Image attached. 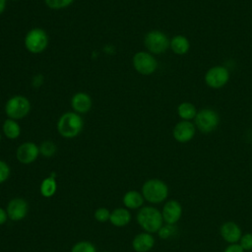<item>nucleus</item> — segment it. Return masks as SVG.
<instances>
[{
	"label": "nucleus",
	"instance_id": "f257e3e1",
	"mask_svg": "<svg viewBox=\"0 0 252 252\" xmlns=\"http://www.w3.org/2000/svg\"><path fill=\"white\" fill-rule=\"evenodd\" d=\"M137 221L140 226L149 233L158 232L162 226L163 219L161 213L154 207H143L137 215Z\"/></svg>",
	"mask_w": 252,
	"mask_h": 252
},
{
	"label": "nucleus",
	"instance_id": "f03ea898",
	"mask_svg": "<svg viewBox=\"0 0 252 252\" xmlns=\"http://www.w3.org/2000/svg\"><path fill=\"white\" fill-rule=\"evenodd\" d=\"M83 119L76 112L63 113L57 122V131L64 138H74L83 129Z\"/></svg>",
	"mask_w": 252,
	"mask_h": 252
},
{
	"label": "nucleus",
	"instance_id": "7ed1b4c3",
	"mask_svg": "<svg viewBox=\"0 0 252 252\" xmlns=\"http://www.w3.org/2000/svg\"><path fill=\"white\" fill-rule=\"evenodd\" d=\"M142 195L144 199L150 203H161L167 198L168 187L159 179H149L143 184Z\"/></svg>",
	"mask_w": 252,
	"mask_h": 252
},
{
	"label": "nucleus",
	"instance_id": "20e7f679",
	"mask_svg": "<svg viewBox=\"0 0 252 252\" xmlns=\"http://www.w3.org/2000/svg\"><path fill=\"white\" fill-rule=\"evenodd\" d=\"M31 102L24 95H14L5 104V112L10 119H22L29 114Z\"/></svg>",
	"mask_w": 252,
	"mask_h": 252
},
{
	"label": "nucleus",
	"instance_id": "39448f33",
	"mask_svg": "<svg viewBox=\"0 0 252 252\" xmlns=\"http://www.w3.org/2000/svg\"><path fill=\"white\" fill-rule=\"evenodd\" d=\"M48 44V35L40 28L32 29L25 36V46L31 53L38 54L45 50Z\"/></svg>",
	"mask_w": 252,
	"mask_h": 252
},
{
	"label": "nucleus",
	"instance_id": "423d86ee",
	"mask_svg": "<svg viewBox=\"0 0 252 252\" xmlns=\"http://www.w3.org/2000/svg\"><path fill=\"white\" fill-rule=\"evenodd\" d=\"M144 42L146 48L155 54L164 52L170 44L167 36L159 31H152L148 32L145 36Z\"/></svg>",
	"mask_w": 252,
	"mask_h": 252
},
{
	"label": "nucleus",
	"instance_id": "0eeeda50",
	"mask_svg": "<svg viewBox=\"0 0 252 252\" xmlns=\"http://www.w3.org/2000/svg\"><path fill=\"white\" fill-rule=\"evenodd\" d=\"M219 114L213 109H202L197 112L195 117V123L197 128L203 133H210L214 131L219 125Z\"/></svg>",
	"mask_w": 252,
	"mask_h": 252
},
{
	"label": "nucleus",
	"instance_id": "6e6552de",
	"mask_svg": "<svg viewBox=\"0 0 252 252\" xmlns=\"http://www.w3.org/2000/svg\"><path fill=\"white\" fill-rule=\"evenodd\" d=\"M133 65L135 70L142 75H151L158 67V62L148 52H137L133 57Z\"/></svg>",
	"mask_w": 252,
	"mask_h": 252
},
{
	"label": "nucleus",
	"instance_id": "1a4fd4ad",
	"mask_svg": "<svg viewBox=\"0 0 252 252\" xmlns=\"http://www.w3.org/2000/svg\"><path fill=\"white\" fill-rule=\"evenodd\" d=\"M228 79H229L228 70L221 66H215L211 68L205 76V81L207 85L214 89H219L224 86L227 83Z\"/></svg>",
	"mask_w": 252,
	"mask_h": 252
},
{
	"label": "nucleus",
	"instance_id": "9d476101",
	"mask_svg": "<svg viewBox=\"0 0 252 252\" xmlns=\"http://www.w3.org/2000/svg\"><path fill=\"white\" fill-rule=\"evenodd\" d=\"M39 155V148L32 142H26L19 146L16 152L17 159L24 163L29 164L33 162Z\"/></svg>",
	"mask_w": 252,
	"mask_h": 252
},
{
	"label": "nucleus",
	"instance_id": "9b49d317",
	"mask_svg": "<svg viewBox=\"0 0 252 252\" xmlns=\"http://www.w3.org/2000/svg\"><path fill=\"white\" fill-rule=\"evenodd\" d=\"M29 211L28 203L22 198H15L8 203L7 215L12 220H21L26 218Z\"/></svg>",
	"mask_w": 252,
	"mask_h": 252
},
{
	"label": "nucleus",
	"instance_id": "f8f14e48",
	"mask_svg": "<svg viewBox=\"0 0 252 252\" xmlns=\"http://www.w3.org/2000/svg\"><path fill=\"white\" fill-rule=\"evenodd\" d=\"M162 219L168 224H175L181 218L182 207L179 202L175 200H170L165 203L162 208Z\"/></svg>",
	"mask_w": 252,
	"mask_h": 252
},
{
	"label": "nucleus",
	"instance_id": "ddd939ff",
	"mask_svg": "<svg viewBox=\"0 0 252 252\" xmlns=\"http://www.w3.org/2000/svg\"><path fill=\"white\" fill-rule=\"evenodd\" d=\"M195 135V127L188 120L178 122L173 129V137L179 143L189 142Z\"/></svg>",
	"mask_w": 252,
	"mask_h": 252
},
{
	"label": "nucleus",
	"instance_id": "4468645a",
	"mask_svg": "<svg viewBox=\"0 0 252 252\" xmlns=\"http://www.w3.org/2000/svg\"><path fill=\"white\" fill-rule=\"evenodd\" d=\"M220 236L228 243H236L242 236L241 229L234 221H226L220 228Z\"/></svg>",
	"mask_w": 252,
	"mask_h": 252
},
{
	"label": "nucleus",
	"instance_id": "2eb2a0df",
	"mask_svg": "<svg viewBox=\"0 0 252 252\" xmlns=\"http://www.w3.org/2000/svg\"><path fill=\"white\" fill-rule=\"evenodd\" d=\"M154 244L155 238L149 232H142L137 234L132 241L133 249L136 252H148L154 247Z\"/></svg>",
	"mask_w": 252,
	"mask_h": 252
},
{
	"label": "nucleus",
	"instance_id": "dca6fc26",
	"mask_svg": "<svg viewBox=\"0 0 252 252\" xmlns=\"http://www.w3.org/2000/svg\"><path fill=\"white\" fill-rule=\"evenodd\" d=\"M72 108L78 113H86L92 107V98L85 93H77L71 99Z\"/></svg>",
	"mask_w": 252,
	"mask_h": 252
},
{
	"label": "nucleus",
	"instance_id": "f3484780",
	"mask_svg": "<svg viewBox=\"0 0 252 252\" xmlns=\"http://www.w3.org/2000/svg\"><path fill=\"white\" fill-rule=\"evenodd\" d=\"M131 220V214L128 210L123 208H118L110 213L109 221L115 226H124L128 224Z\"/></svg>",
	"mask_w": 252,
	"mask_h": 252
},
{
	"label": "nucleus",
	"instance_id": "a211bd4d",
	"mask_svg": "<svg viewBox=\"0 0 252 252\" xmlns=\"http://www.w3.org/2000/svg\"><path fill=\"white\" fill-rule=\"evenodd\" d=\"M144 203V197L137 191H128L123 197V204L128 209H138Z\"/></svg>",
	"mask_w": 252,
	"mask_h": 252
},
{
	"label": "nucleus",
	"instance_id": "6ab92c4d",
	"mask_svg": "<svg viewBox=\"0 0 252 252\" xmlns=\"http://www.w3.org/2000/svg\"><path fill=\"white\" fill-rule=\"evenodd\" d=\"M169 45L174 53L180 54V55L185 54L190 47L188 39L183 35H175L171 39Z\"/></svg>",
	"mask_w": 252,
	"mask_h": 252
},
{
	"label": "nucleus",
	"instance_id": "aec40b11",
	"mask_svg": "<svg viewBox=\"0 0 252 252\" xmlns=\"http://www.w3.org/2000/svg\"><path fill=\"white\" fill-rule=\"evenodd\" d=\"M3 132L8 139H17L21 134V127L14 119H6L3 123Z\"/></svg>",
	"mask_w": 252,
	"mask_h": 252
},
{
	"label": "nucleus",
	"instance_id": "412c9836",
	"mask_svg": "<svg viewBox=\"0 0 252 252\" xmlns=\"http://www.w3.org/2000/svg\"><path fill=\"white\" fill-rule=\"evenodd\" d=\"M54 177H55V174L53 173L49 177H46L45 179L42 180L40 184V193L43 197H46V198L51 197L56 192L57 184Z\"/></svg>",
	"mask_w": 252,
	"mask_h": 252
},
{
	"label": "nucleus",
	"instance_id": "4be33fe9",
	"mask_svg": "<svg viewBox=\"0 0 252 252\" xmlns=\"http://www.w3.org/2000/svg\"><path fill=\"white\" fill-rule=\"evenodd\" d=\"M177 112H178V115L181 118H183L184 120H189V119L195 118L197 115L196 107L192 103H189V102L180 103L178 105Z\"/></svg>",
	"mask_w": 252,
	"mask_h": 252
},
{
	"label": "nucleus",
	"instance_id": "5701e85b",
	"mask_svg": "<svg viewBox=\"0 0 252 252\" xmlns=\"http://www.w3.org/2000/svg\"><path fill=\"white\" fill-rule=\"evenodd\" d=\"M71 252H96V249L89 241H80L72 247Z\"/></svg>",
	"mask_w": 252,
	"mask_h": 252
},
{
	"label": "nucleus",
	"instance_id": "b1692460",
	"mask_svg": "<svg viewBox=\"0 0 252 252\" xmlns=\"http://www.w3.org/2000/svg\"><path fill=\"white\" fill-rule=\"evenodd\" d=\"M176 226L174 224H168L166 223V225H162L159 230L158 231V236L162 239H167L171 236H173L176 233Z\"/></svg>",
	"mask_w": 252,
	"mask_h": 252
},
{
	"label": "nucleus",
	"instance_id": "393cba45",
	"mask_svg": "<svg viewBox=\"0 0 252 252\" xmlns=\"http://www.w3.org/2000/svg\"><path fill=\"white\" fill-rule=\"evenodd\" d=\"M56 152V146L50 141L43 142L39 147V153L44 157H51Z\"/></svg>",
	"mask_w": 252,
	"mask_h": 252
},
{
	"label": "nucleus",
	"instance_id": "a878e982",
	"mask_svg": "<svg viewBox=\"0 0 252 252\" xmlns=\"http://www.w3.org/2000/svg\"><path fill=\"white\" fill-rule=\"evenodd\" d=\"M74 0H44L45 4L51 9H63L72 4Z\"/></svg>",
	"mask_w": 252,
	"mask_h": 252
},
{
	"label": "nucleus",
	"instance_id": "bb28decb",
	"mask_svg": "<svg viewBox=\"0 0 252 252\" xmlns=\"http://www.w3.org/2000/svg\"><path fill=\"white\" fill-rule=\"evenodd\" d=\"M110 218V212L105 208H99L94 212V219L99 222H104Z\"/></svg>",
	"mask_w": 252,
	"mask_h": 252
},
{
	"label": "nucleus",
	"instance_id": "cd10ccee",
	"mask_svg": "<svg viewBox=\"0 0 252 252\" xmlns=\"http://www.w3.org/2000/svg\"><path fill=\"white\" fill-rule=\"evenodd\" d=\"M239 245L243 250H252V233H245L240 238Z\"/></svg>",
	"mask_w": 252,
	"mask_h": 252
},
{
	"label": "nucleus",
	"instance_id": "c85d7f7f",
	"mask_svg": "<svg viewBox=\"0 0 252 252\" xmlns=\"http://www.w3.org/2000/svg\"><path fill=\"white\" fill-rule=\"evenodd\" d=\"M10 175V167L9 165L3 161L0 160V183H3L8 179Z\"/></svg>",
	"mask_w": 252,
	"mask_h": 252
},
{
	"label": "nucleus",
	"instance_id": "c756f323",
	"mask_svg": "<svg viewBox=\"0 0 252 252\" xmlns=\"http://www.w3.org/2000/svg\"><path fill=\"white\" fill-rule=\"evenodd\" d=\"M223 252H244L243 248L239 245V244H236V243H232L230 245H228Z\"/></svg>",
	"mask_w": 252,
	"mask_h": 252
},
{
	"label": "nucleus",
	"instance_id": "7c9ffc66",
	"mask_svg": "<svg viewBox=\"0 0 252 252\" xmlns=\"http://www.w3.org/2000/svg\"><path fill=\"white\" fill-rule=\"evenodd\" d=\"M7 218H8L7 212H5V211H4L2 208H0V225L6 222V220H7Z\"/></svg>",
	"mask_w": 252,
	"mask_h": 252
},
{
	"label": "nucleus",
	"instance_id": "2f4dec72",
	"mask_svg": "<svg viewBox=\"0 0 252 252\" xmlns=\"http://www.w3.org/2000/svg\"><path fill=\"white\" fill-rule=\"evenodd\" d=\"M6 7V0H0V15L4 12Z\"/></svg>",
	"mask_w": 252,
	"mask_h": 252
},
{
	"label": "nucleus",
	"instance_id": "473e14b6",
	"mask_svg": "<svg viewBox=\"0 0 252 252\" xmlns=\"http://www.w3.org/2000/svg\"><path fill=\"white\" fill-rule=\"evenodd\" d=\"M0 141H1V134H0Z\"/></svg>",
	"mask_w": 252,
	"mask_h": 252
},
{
	"label": "nucleus",
	"instance_id": "72a5a7b5",
	"mask_svg": "<svg viewBox=\"0 0 252 252\" xmlns=\"http://www.w3.org/2000/svg\"><path fill=\"white\" fill-rule=\"evenodd\" d=\"M102 252H108V251H102Z\"/></svg>",
	"mask_w": 252,
	"mask_h": 252
},
{
	"label": "nucleus",
	"instance_id": "f704fd0d",
	"mask_svg": "<svg viewBox=\"0 0 252 252\" xmlns=\"http://www.w3.org/2000/svg\"><path fill=\"white\" fill-rule=\"evenodd\" d=\"M13 1H18V0H13Z\"/></svg>",
	"mask_w": 252,
	"mask_h": 252
}]
</instances>
